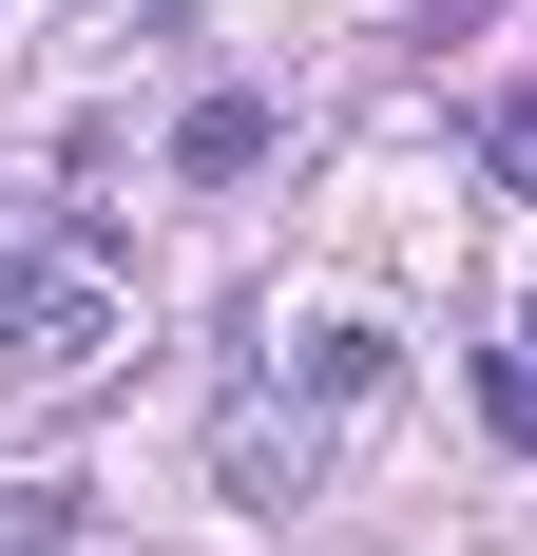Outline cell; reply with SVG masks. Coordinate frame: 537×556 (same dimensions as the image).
Wrapping results in <instances>:
<instances>
[{"instance_id":"1","label":"cell","mask_w":537,"mask_h":556,"mask_svg":"<svg viewBox=\"0 0 537 556\" xmlns=\"http://www.w3.org/2000/svg\"><path fill=\"white\" fill-rule=\"evenodd\" d=\"M384 384V327H346V307H326V327H268V365H250V403H230V500H308L326 480V422H346V403Z\"/></svg>"},{"instance_id":"2","label":"cell","mask_w":537,"mask_h":556,"mask_svg":"<svg viewBox=\"0 0 537 556\" xmlns=\"http://www.w3.org/2000/svg\"><path fill=\"white\" fill-rule=\"evenodd\" d=\"M115 345V269L97 250H0V384H77Z\"/></svg>"},{"instance_id":"3","label":"cell","mask_w":537,"mask_h":556,"mask_svg":"<svg viewBox=\"0 0 537 556\" xmlns=\"http://www.w3.org/2000/svg\"><path fill=\"white\" fill-rule=\"evenodd\" d=\"M268 135H288L268 97H192V115H173V173H192V192H230V173H268Z\"/></svg>"},{"instance_id":"4","label":"cell","mask_w":537,"mask_h":556,"mask_svg":"<svg viewBox=\"0 0 537 556\" xmlns=\"http://www.w3.org/2000/svg\"><path fill=\"white\" fill-rule=\"evenodd\" d=\"M480 173H499V192L537 212V77H519V97H480Z\"/></svg>"},{"instance_id":"5","label":"cell","mask_w":537,"mask_h":556,"mask_svg":"<svg viewBox=\"0 0 537 556\" xmlns=\"http://www.w3.org/2000/svg\"><path fill=\"white\" fill-rule=\"evenodd\" d=\"M480 403H499V442H537V365H519V345L480 365Z\"/></svg>"},{"instance_id":"6","label":"cell","mask_w":537,"mask_h":556,"mask_svg":"<svg viewBox=\"0 0 537 556\" xmlns=\"http://www.w3.org/2000/svg\"><path fill=\"white\" fill-rule=\"evenodd\" d=\"M519 365H537V307H519Z\"/></svg>"}]
</instances>
